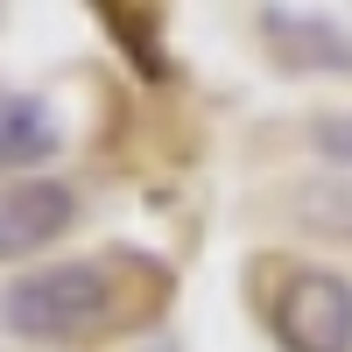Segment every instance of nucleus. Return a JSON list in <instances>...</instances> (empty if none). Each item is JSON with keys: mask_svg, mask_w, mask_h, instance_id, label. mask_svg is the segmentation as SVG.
Returning a JSON list of instances; mask_svg holds the SVG:
<instances>
[{"mask_svg": "<svg viewBox=\"0 0 352 352\" xmlns=\"http://www.w3.org/2000/svg\"><path fill=\"white\" fill-rule=\"evenodd\" d=\"M289 212L317 240H352V176H310V184H296Z\"/></svg>", "mask_w": 352, "mask_h": 352, "instance_id": "6", "label": "nucleus"}, {"mask_svg": "<svg viewBox=\"0 0 352 352\" xmlns=\"http://www.w3.org/2000/svg\"><path fill=\"white\" fill-rule=\"evenodd\" d=\"M113 310V268L99 261H56V268H28L0 289V324L28 345H71L99 331Z\"/></svg>", "mask_w": 352, "mask_h": 352, "instance_id": "1", "label": "nucleus"}, {"mask_svg": "<svg viewBox=\"0 0 352 352\" xmlns=\"http://www.w3.org/2000/svg\"><path fill=\"white\" fill-rule=\"evenodd\" d=\"M71 226H78V190L71 184H56V176H14V184H0V261L43 254Z\"/></svg>", "mask_w": 352, "mask_h": 352, "instance_id": "3", "label": "nucleus"}, {"mask_svg": "<svg viewBox=\"0 0 352 352\" xmlns=\"http://www.w3.org/2000/svg\"><path fill=\"white\" fill-rule=\"evenodd\" d=\"M261 28H268V50H275L282 71H331V78L352 71V36L338 21H324V14H282V8H268Z\"/></svg>", "mask_w": 352, "mask_h": 352, "instance_id": "4", "label": "nucleus"}, {"mask_svg": "<svg viewBox=\"0 0 352 352\" xmlns=\"http://www.w3.org/2000/svg\"><path fill=\"white\" fill-rule=\"evenodd\" d=\"M64 148V120L36 92H0V169H36Z\"/></svg>", "mask_w": 352, "mask_h": 352, "instance_id": "5", "label": "nucleus"}, {"mask_svg": "<svg viewBox=\"0 0 352 352\" xmlns=\"http://www.w3.org/2000/svg\"><path fill=\"white\" fill-rule=\"evenodd\" d=\"M268 324L282 352H352V282L338 268H296L275 289Z\"/></svg>", "mask_w": 352, "mask_h": 352, "instance_id": "2", "label": "nucleus"}]
</instances>
